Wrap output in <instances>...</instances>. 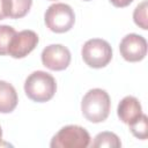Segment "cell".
Here are the masks:
<instances>
[{
    "mask_svg": "<svg viewBox=\"0 0 148 148\" xmlns=\"http://www.w3.org/2000/svg\"><path fill=\"white\" fill-rule=\"evenodd\" d=\"M111 110V99L109 94L101 88L88 90L81 101V111L83 117L94 124L106 120Z\"/></svg>",
    "mask_w": 148,
    "mask_h": 148,
    "instance_id": "cell-1",
    "label": "cell"
},
{
    "mask_svg": "<svg viewBox=\"0 0 148 148\" xmlns=\"http://www.w3.org/2000/svg\"><path fill=\"white\" fill-rule=\"evenodd\" d=\"M56 91L57 82L54 77L44 71L32 72L24 81V92L28 98L34 102H49L53 98Z\"/></svg>",
    "mask_w": 148,
    "mask_h": 148,
    "instance_id": "cell-2",
    "label": "cell"
},
{
    "mask_svg": "<svg viewBox=\"0 0 148 148\" xmlns=\"http://www.w3.org/2000/svg\"><path fill=\"white\" fill-rule=\"evenodd\" d=\"M44 22L49 30L56 34L69 31L75 23L73 8L64 2H56L47 7L44 14Z\"/></svg>",
    "mask_w": 148,
    "mask_h": 148,
    "instance_id": "cell-3",
    "label": "cell"
},
{
    "mask_svg": "<svg viewBox=\"0 0 148 148\" xmlns=\"http://www.w3.org/2000/svg\"><path fill=\"white\" fill-rule=\"evenodd\" d=\"M88 131L79 125H67L60 128L51 139V148H87L90 145Z\"/></svg>",
    "mask_w": 148,
    "mask_h": 148,
    "instance_id": "cell-4",
    "label": "cell"
},
{
    "mask_svg": "<svg viewBox=\"0 0 148 148\" xmlns=\"http://www.w3.org/2000/svg\"><path fill=\"white\" fill-rule=\"evenodd\" d=\"M81 56L86 65L91 68H103L112 59V47L111 45L102 38L88 39L82 49Z\"/></svg>",
    "mask_w": 148,
    "mask_h": 148,
    "instance_id": "cell-5",
    "label": "cell"
},
{
    "mask_svg": "<svg viewBox=\"0 0 148 148\" xmlns=\"http://www.w3.org/2000/svg\"><path fill=\"white\" fill-rule=\"evenodd\" d=\"M42 64L56 72L66 69L71 64V51L62 44H51L43 49L40 54Z\"/></svg>",
    "mask_w": 148,
    "mask_h": 148,
    "instance_id": "cell-6",
    "label": "cell"
},
{
    "mask_svg": "<svg viewBox=\"0 0 148 148\" xmlns=\"http://www.w3.org/2000/svg\"><path fill=\"white\" fill-rule=\"evenodd\" d=\"M120 56L128 62H138L147 56V40L138 34H128L119 43Z\"/></svg>",
    "mask_w": 148,
    "mask_h": 148,
    "instance_id": "cell-7",
    "label": "cell"
},
{
    "mask_svg": "<svg viewBox=\"0 0 148 148\" xmlns=\"http://www.w3.org/2000/svg\"><path fill=\"white\" fill-rule=\"evenodd\" d=\"M39 42L38 35L34 30H22L15 34L9 47L8 54L14 59H22L31 53Z\"/></svg>",
    "mask_w": 148,
    "mask_h": 148,
    "instance_id": "cell-8",
    "label": "cell"
},
{
    "mask_svg": "<svg viewBox=\"0 0 148 148\" xmlns=\"http://www.w3.org/2000/svg\"><path fill=\"white\" fill-rule=\"evenodd\" d=\"M142 106L139 99L134 96H125L118 104L117 114L119 119L126 124L131 125L142 114Z\"/></svg>",
    "mask_w": 148,
    "mask_h": 148,
    "instance_id": "cell-9",
    "label": "cell"
},
{
    "mask_svg": "<svg viewBox=\"0 0 148 148\" xmlns=\"http://www.w3.org/2000/svg\"><path fill=\"white\" fill-rule=\"evenodd\" d=\"M18 103L16 89L7 81L0 80V113L13 112Z\"/></svg>",
    "mask_w": 148,
    "mask_h": 148,
    "instance_id": "cell-10",
    "label": "cell"
},
{
    "mask_svg": "<svg viewBox=\"0 0 148 148\" xmlns=\"http://www.w3.org/2000/svg\"><path fill=\"white\" fill-rule=\"evenodd\" d=\"M32 5V0H7V15L9 18L24 17Z\"/></svg>",
    "mask_w": 148,
    "mask_h": 148,
    "instance_id": "cell-11",
    "label": "cell"
},
{
    "mask_svg": "<svg viewBox=\"0 0 148 148\" xmlns=\"http://www.w3.org/2000/svg\"><path fill=\"white\" fill-rule=\"evenodd\" d=\"M91 146L94 148H103V147L119 148V147H121V141H120L119 136L116 133L104 131V132L98 133L94 138V141H92Z\"/></svg>",
    "mask_w": 148,
    "mask_h": 148,
    "instance_id": "cell-12",
    "label": "cell"
},
{
    "mask_svg": "<svg viewBox=\"0 0 148 148\" xmlns=\"http://www.w3.org/2000/svg\"><path fill=\"white\" fill-rule=\"evenodd\" d=\"M131 133L140 140H146L148 138V117L142 113L139 119H136L133 124L128 125Z\"/></svg>",
    "mask_w": 148,
    "mask_h": 148,
    "instance_id": "cell-13",
    "label": "cell"
},
{
    "mask_svg": "<svg viewBox=\"0 0 148 148\" xmlns=\"http://www.w3.org/2000/svg\"><path fill=\"white\" fill-rule=\"evenodd\" d=\"M15 34L16 30L13 27L6 24L0 25V56L8 54V47Z\"/></svg>",
    "mask_w": 148,
    "mask_h": 148,
    "instance_id": "cell-14",
    "label": "cell"
},
{
    "mask_svg": "<svg viewBox=\"0 0 148 148\" xmlns=\"http://www.w3.org/2000/svg\"><path fill=\"white\" fill-rule=\"evenodd\" d=\"M133 21L142 30H147L148 29V23H147V1L146 0L141 1L135 7V9L133 12Z\"/></svg>",
    "mask_w": 148,
    "mask_h": 148,
    "instance_id": "cell-15",
    "label": "cell"
},
{
    "mask_svg": "<svg viewBox=\"0 0 148 148\" xmlns=\"http://www.w3.org/2000/svg\"><path fill=\"white\" fill-rule=\"evenodd\" d=\"M114 7H118V8H124V7H127L128 5H131L134 0H109Z\"/></svg>",
    "mask_w": 148,
    "mask_h": 148,
    "instance_id": "cell-16",
    "label": "cell"
},
{
    "mask_svg": "<svg viewBox=\"0 0 148 148\" xmlns=\"http://www.w3.org/2000/svg\"><path fill=\"white\" fill-rule=\"evenodd\" d=\"M7 17V0H0V20H5Z\"/></svg>",
    "mask_w": 148,
    "mask_h": 148,
    "instance_id": "cell-17",
    "label": "cell"
},
{
    "mask_svg": "<svg viewBox=\"0 0 148 148\" xmlns=\"http://www.w3.org/2000/svg\"><path fill=\"white\" fill-rule=\"evenodd\" d=\"M1 140H2V130L0 127V143H1Z\"/></svg>",
    "mask_w": 148,
    "mask_h": 148,
    "instance_id": "cell-18",
    "label": "cell"
},
{
    "mask_svg": "<svg viewBox=\"0 0 148 148\" xmlns=\"http://www.w3.org/2000/svg\"><path fill=\"white\" fill-rule=\"evenodd\" d=\"M83 1H90V0H83Z\"/></svg>",
    "mask_w": 148,
    "mask_h": 148,
    "instance_id": "cell-19",
    "label": "cell"
},
{
    "mask_svg": "<svg viewBox=\"0 0 148 148\" xmlns=\"http://www.w3.org/2000/svg\"><path fill=\"white\" fill-rule=\"evenodd\" d=\"M51 1H53V0H51Z\"/></svg>",
    "mask_w": 148,
    "mask_h": 148,
    "instance_id": "cell-20",
    "label": "cell"
}]
</instances>
